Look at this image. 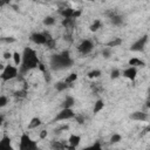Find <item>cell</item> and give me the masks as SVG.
<instances>
[{
  "label": "cell",
  "mask_w": 150,
  "mask_h": 150,
  "mask_svg": "<svg viewBox=\"0 0 150 150\" xmlns=\"http://www.w3.org/2000/svg\"><path fill=\"white\" fill-rule=\"evenodd\" d=\"M40 59L38 56V53L33 49V48H29V47H26L22 52V63L21 66L19 67V70H20V74L23 75L35 68H39L40 66Z\"/></svg>",
  "instance_id": "cell-1"
},
{
  "label": "cell",
  "mask_w": 150,
  "mask_h": 150,
  "mask_svg": "<svg viewBox=\"0 0 150 150\" xmlns=\"http://www.w3.org/2000/svg\"><path fill=\"white\" fill-rule=\"evenodd\" d=\"M74 64V60L70 57L68 52H62L60 54H55L50 57V67L56 70L68 69Z\"/></svg>",
  "instance_id": "cell-2"
},
{
  "label": "cell",
  "mask_w": 150,
  "mask_h": 150,
  "mask_svg": "<svg viewBox=\"0 0 150 150\" xmlns=\"http://www.w3.org/2000/svg\"><path fill=\"white\" fill-rule=\"evenodd\" d=\"M19 150H39L38 141L33 139L27 132H22L19 139Z\"/></svg>",
  "instance_id": "cell-3"
},
{
  "label": "cell",
  "mask_w": 150,
  "mask_h": 150,
  "mask_svg": "<svg viewBox=\"0 0 150 150\" xmlns=\"http://www.w3.org/2000/svg\"><path fill=\"white\" fill-rule=\"evenodd\" d=\"M20 70L14 64H6L5 67H2L1 70V80L2 81H11L14 80L19 76Z\"/></svg>",
  "instance_id": "cell-4"
},
{
  "label": "cell",
  "mask_w": 150,
  "mask_h": 150,
  "mask_svg": "<svg viewBox=\"0 0 150 150\" xmlns=\"http://www.w3.org/2000/svg\"><path fill=\"white\" fill-rule=\"evenodd\" d=\"M30 41L34 42L35 45H39V46H47L48 41L52 39L50 35L48 33H41V32H35L30 35Z\"/></svg>",
  "instance_id": "cell-5"
},
{
  "label": "cell",
  "mask_w": 150,
  "mask_h": 150,
  "mask_svg": "<svg viewBox=\"0 0 150 150\" xmlns=\"http://www.w3.org/2000/svg\"><path fill=\"white\" fill-rule=\"evenodd\" d=\"M76 114L74 112L73 108H62L60 112L55 116V121H68L71 118H75Z\"/></svg>",
  "instance_id": "cell-6"
},
{
  "label": "cell",
  "mask_w": 150,
  "mask_h": 150,
  "mask_svg": "<svg viewBox=\"0 0 150 150\" xmlns=\"http://www.w3.org/2000/svg\"><path fill=\"white\" fill-rule=\"evenodd\" d=\"M93 49H94V43H93V41L89 40V39L82 40V41L80 42V45L77 46V50H79V53L82 54V55L89 54Z\"/></svg>",
  "instance_id": "cell-7"
},
{
  "label": "cell",
  "mask_w": 150,
  "mask_h": 150,
  "mask_svg": "<svg viewBox=\"0 0 150 150\" xmlns=\"http://www.w3.org/2000/svg\"><path fill=\"white\" fill-rule=\"evenodd\" d=\"M146 42H148V35H143V36L138 38V39L131 45L130 50H132V52H142V50L144 49Z\"/></svg>",
  "instance_id": "cell-8"
},
{
  "label": "cell",
  "mask_w": 150,
  "mask_h": 150,
  "mask_svg": "<svg viewBox=\"0 0 150 150\" xmlns=\"http://www.w3.org/2000/svg\"><path fill=\"white\" fill-rule=\"evenodd\" d=\"M122 76L130 80V81H135L136 76H137V68H134V67H130L128 66L127 68H124L122 70Z\"/></svg>",
  "instance_id": "cell-9"
},
{
  "label": "cell",
  "mask_w": 150,
  "mask_h": 150,
  "mask_svg": "<svg viewBox=\"0 0 150 150\" xmlns=\"http://www.w3.org/2000/svg\"><path fill=\"white\" fill-rule=\"evenodd\" d=\"M81 136L80 135H75V134H71L70 136H69V138H68V144H69V150H75L79 145H80V143H81Z\"/></svg>",
  "instance_id": "cell-10"
},
{
  "label": "cell",
  "mask_w": 150,
  "mask_h": 150,
  "mask_svg": "<svg viewBox=\"0 0 150 150\" xmlns=\"http://www.w3.org/2000/svg\"><path fill=\"white\" fill-rule=\"evenodd\" d=\"M130 118L134 121H137V122H139V121L143 122V121H146L148 118H150V115H148L144 111H134L130 115Z\"/></svg>",
  "instance_id": "cell-11"
},
{
  "label": "cell",
  "mask_w": 150,
  "mask_h": 150,
  "mask_svg": "<svg viewBox=\"0 0 150 150\" xmlns=\"http://www.w3.org/2000/svg\"><path fill=\"white\" fill-rule=\"evenodd\" d=\"M0 150H13L12 141L8 136H2L0 141Z\"/></svg>",
  "instance_id": "cell-12"
},
{
  "label": "cell",
  "mask_w": 150,
  "mask_h": 150,
  "mask_svg": "<svg viewBox=\"0 0 150 150\" xmlns=\"http://www.w3.org/2000/svg\"><path fill=\"white\" fill-rule=\"evenodd\" d=\"M128 66L134 67V68H137V67H144V66H145V62H144L143 60H141L139 57H131V59L128 61Z\"/></svg>",
  "instance_id": "cell-13"
},
{
  "label": "cell",
  "mask_w": 150,
  "mask_h": 150,
  "mask_svg": "<svg viewBox=\"0 0 150 150\" xmlns=\"http://www.w3.org/2000/svg\"><path fill=\"white\" fill-rule=\"evenodd\" d=\"M75 104V98L70 95L66 96V98L62 102V108H73V105Z\"/></svg>",
  "instance_id": "cell-14"
},
{
  "label": "cell",
  "mask_w": 150,
  "mask_h": 150,
  "mask_svg": "<svg viewBox=\"0 0 150 150\" xmlns=\"http://www.w3.org/2000/svg\"><path fill=\"white\" fill-rule=\"evenodd\" d=\"M12 60H13L14 66H16V67L19 68V67L21 66V63H22V54L19 53V52H14V53H13V57H12Z\"/></svg>",
  "instance_id": "cell-15"
},
{
  "label": "cell",
  "mask_w": 150,
  "mask_h": 150,
  "mask_svg": "<svg viewBox=\"0 0 150 150\" xmlns=\"http://www.w3.org/2000/svg\"><path fill=\"white\" fill-rule=\"evenodd\" d=\"M103 108H104V102H103V100H97V101L94 103L93 112H94V114H97V112H100L101 110H103Z\"/></svg>",
  "instance_id": "cell-16"
},
{
  "label": "cell",
  "mask_w": 150,
  "mask_h": 150,
  "mask_svg": "<svg viewBox=\"0 0 150 150\" xmlns=\"http://www.w3.org/2000/svg\"><path fill=\"white\" fill-rule=\"evenodd\" d=\"M101 27H102V21H101L100 19H96V20H94V22L89 26V30L95 33V32H97Z\"/></svg>",
  "instance_id": "cell-17"
},
{
  "label": "cell",
  "mask_w": 150,
  "mask_h": 150,
  "mask_svg": "<svg viewBox=\"0 0 150 150\" xmlns=\"http://www.w3.org/2000/svg\"><path fill=\"white\" fill-rule=\"evenodd\" d=\"M42 123H41V120L39 117H33L30 120V122L28 123V128L29 129H36L38 127H40Z\"/></svg>",
  "instance_id": "cell-18"
},
{
  "label": "cell",
  "mask_w": 150,
  "mask_h": 150,
  "mask_svg": "<svg viewBox=\"0 0 150 150\" xmlns=\"http://www.w3.org/2000/svg\"><path fill=\"white\" fill-rule=\"evenodd\" d=\"M101 75H102V71H101L100 69H93V70H90V71L87 74V76H88L90 80H95V79H98Z\"/></svg>",
  "instance_id": "cell-19"
},
{
  "label": "cell",
  "mask_w": 150,
  "mask_h": 150,
  "mask_svg": "<svg viewBox=\"0 0 150 150\" xmlns=\"http://www.w3.org/2000/svg\"><path fill=\"white\" fill-rule=\"evenodd\" d=\"M82 150H103V148H102V145H101V142L96 141V142H94L93 144H90V145L83 148Z\"/></svg>",
  "instance_id": "cell-20"
},
{
  "label": "cell",
  "mask_w": 150,
  "mask_h": 150,
  "mask_svg": "<svg viewBox=\"0 0 150 150\" xmlns=\"http://www.w3.org/2000/svg\"><path fill=\"white\" fill-rule=\"evenodd\" d=\"M70 86L69 84H67L64 81H60V82H57L56 84H55V89L57 90V91H64V90H67L68 88H69Z\"/></svg>",
  "instance_id": "cell-21"
},
{
  "label": "cell",
  "mask_w": 150,
  "mask_h": 150,
  "mask_svg": "<svg viewBox=\"0 0 150 150\" xmlns=\"http://www.w3.org/2000/svg\"><path fill=\"white\" fill-rule=\"evenodd\" d=\"M76 80H77V74H76V73H71V74H69V75H68L63 81H64L67 84L71 86Z\"/></svg>",
  "instance_id": "cell-22"
},
{
  "label": "cell",
  "mask_w": 150,
  "mask_h": 150,
  "mask_svg": "<svg viewBox=\"0 0 150 150\" xmlns=\"http://www.w3.org/2000/svg\"><path fill=\"white\" fill-rule=\"evenodd\" d=\"M121 43H122V40H121L120 38H115L114 40H111L110 42H108L105 46L109 47V48H111V47H118Z\"/></svg>",
  "instance_id": "cell-23"
},
{
  "label": "cell",
  "mask_w": 150,
  "mask_h": 150,
  "mask_svg": "<svg viewBox=\"0 0 150 150\" xmlns=\"http://www.w3.org/2000/svg\"><path fill=\"white\" fill-rule=\"evenodd\" d=\"M120 141H122V136H121L120 134L115 132V134L111 135V137H110V143H111V144H116V143H118Z\"/></svg>",
  "instance_id": "cell-24"
},
{
  "label": "cell",
  "mask_w": 150,
  "mask_h": 150,
  "mask_svg": "<svg viewBox=\"0 0 150 150\" xmlns=\"http://www.w3.org/2000/svg\"><path fill=\"white\" fill-rule=\"evenodd\" d=\"M110 19H111V22L114 23V25H121L122 23V18L120 16V15H117V14H112L111 16H110Z\"/></svg>",
  "instance_id": "cell-25"
},
{
  "label": "cell",
  "mask_w": 150,
  "mask_h": 150,
  "mask_svg": "<svg viewBox=\"0 0 150 150\" xmlns=\"http://www.w3.org/2000/svg\"><path fill=\"white\" fill-rule=\"evenodd\" d=\"M55 23V18L54 16H46L43 19V25L45 26H53Z\"/></svg>",
  "instance_id": "cell-26"
},
{
  "label": "cell",
  "mask_w": 150,
  "mask_h": 150,
  "mask_svg": "<svg viewBox=\"0 0 150 150\" xmlns=\"http://www.w3.org/2000/svg\"><path fill=\"white\" fill-rule=\"evenodd\" d=\"M121 75H122V71H121L120 69H116V68H115V69H112V70H111V73H110V77H111L112 80L118 79Z\"/></svg>",
  "instance_id": "cell-27"
},
{
  "label": "cell",
  "mask_w": 150,
  "mask_h": 150,
  "mask_svg": "<svg viewBox=\"0 0 150 150\" xmlns=\"http://www.w3.org/2000/svg\"><path fill=\"white\" fill-rule=\"evenodd\" d=\"M7 103H8V98H7V96H6V95H1V96H0V107L4 108Z\"/></svg>",
  "instance_id": "cell-28"
},
{
  "label": "cell",
  "mask_w": 150,
  "mask_h": 150,
  "mask_svg": "<svg viewBox=\"0 0 150 150\" xmlns=\"http://www.w3.org/2000/svg\"><path fill=\"white\" fill-rule=\"evenodd\" d=\"M110 54H111V48H109V47L103 48V50H102V55H103L104 57H109Z\"/></svg>",
  "instance_id": "cell-29"
},
{
  "label": "cell",
  "mask_w": 150,
  "mask_h": 150,
  "mask_svg": "<svg viewBox=\"0 0 150 150\" xmlns=\"http://www.w3.org/2000/svg\"><path fill=\"white\" fill-rule=\"evenodd\" d=\"M47 136H48V132H47L46 130H41V131L39 132V137H40L41 139H45Z\"/></svg>",
  "instance_id": "cell-30"
},
{
  "label": "cell",
  "mask_w": 150,
  "mask_h": 150,
  "mask_svg": "<svg viewBox=\"0 0 150 150\" xmlns=\"http://www.w3.org/2000/svg\"><path fill=\"white\" fill-rule=\"evenodd\" d=\"M12 57H13V53H11V52H5V53H4V59H5V60L12 59Z\"/></svg>",
  "instance_id": "cell-31"
},
{
  "label": "cell",
  "mask_w": 150,
  "mask_h": 150,
  "mask_svg": "<svg viewBox=\"0 0 150 150\" xmlns=\"http://www.w3.org/2000/svg\"><path fill=\"white\" fill-rule=\"evenodd\" d=\"M4 41H6V42H14V41H15V39L11 36V38H7V39H4Z\"/></svg>",
  "instance_id": "cell-32"
},
{
  "label": "cell",
  "mask_w": 150,
  "mask_h": 150,
  "mask_svg": "<svg viewBox=\"0 0 150 150\" xmlns=\"http://www.w3.org/2000/svg\"><path fill=\"white\" fill-rule=\"evenodd\" d=\"M148 108H149V109H150V102H149V103H148Z\"/></svg>",
  "instance_id": "cell-33"
}]
</instances>
